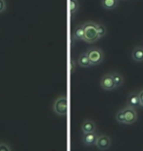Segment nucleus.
I'll return each mask as SVG.
<instances>
[{"instance_id":"1","label":"nucleus","mask_w":143,"mask_h":151,"mask_svg":"<svg viewBox=\"0 0 143 151\" xmlns=\"http://www.w3.org/2000/svg\"><path fill=\"white\" fill-rule=\"evenodd\" d=\"M84 29V40L87 43H94L99 39L97 34V23L93 21H86L83 24Z\"/></svg>"},{"instance_id":"2","label":"nucleus","mask_w":143,"mask_h":151,"mask_svg":"<svg viewBox=\"0 0 143 151\" xmlns=\"http://www.w3.org/2000/svg\"><path fill=\"white\" fill-rule=\"evenodd\" d=\"M53 112L57 116L65 117L68 113V97L66 95H60L54 100Z\"/></svg>"},{"instance_id":"3","label":"nucleus","mask_w":143,"mask_h":151,"mask_svg":"<svg viewBox=\"0 0 143 151\" xmlns=\"http://www.w3.org/2000/svg\"><path fill=\"white\" fill-rule=\"evenodd\" d=\"M88 59L90 61L91 67L97 66L104 61V52L101 48L99 47H90L86 51Z\"/></svg>"},{"instance_id":"4","label":"nucleus","mask_w":143,"mask_h":151,"mask_svg":"<svg viewBox=\"0 0 143 151\" xmlns=\"http://www.w3.org/2000/svg\"><path fill=\"white\" fill-rule=\"evenodd\" d=\"M100 86L102 87V89L106 90V91H112L115 88H117L115 86L111 73H107L102 76L101 80H100Z\"/></svg>"},{"instance_id":"5","label":"nucleus","mask_w":143,"mask_h":151,"mask_svg":"<svg viewBox=\"0 0 143 151\" xmlns=\"http://www.w3.org/2000/svg\"><path fill=\"white\" fill-rule=\"evenodd\" d=\"M124 114V119H126V125H132L136 122L137 120V113L134 108L126 106L123 108Z\"/></svg>"},{"instance_id":"6","label":"nucleus","mask_w":143,"mask_h":151,"mask_svg":"<svg viewBox=\"0 0 143 151\" xmlns=\"http://www.w3.org/2000/svg\"><path fill=\"white\" fill-rule=\"evenodd\" d=\"M111 138L110 137L106 134H98L97 137V139L95 141V146L98 148L99 150H106L108 149L109 147L111 146Z\"/></svg>"},{"instance_id":"7","label":"nucleus","mask_w":143,"mask_h":151,"mask_svg":"<svg viewBox=\"0 0 143 151\" xmlns=\"http://www.w3.org/2000/svg\"><path fill=\"white\" fill-rule=\"evenodd\" d=\"M127 106L132 107L136 109L140 106V102H139V97H138V92L132 91L130 92L129 96H127Z\"/></svg>"},{"instance_id":"8","label":"nucleus","mask_w":143,"mask_h":151,"mask_svg":"<svg viewBox=\"0 0 143 151\" xmlns=\"http://www.w3.org/2000/svg\"><path fill=\"white\" fill-rule=\"evenodd\" d=\"M97 137H98V134H97L95 132L83 134V143L86 146H92V145L95 144Z\"/></svg>"},{"instance_id":"9","label":"nucleus","mask_w":143,"mask_h":151,"mask_svg":"<svg viewBox=\"0 0 143 151\" xmlns=\"http://www.w3.org/2000/svg\"><path fill=\"white\" fill-rule=\"evenodd\" d=\"M81 132H83V134L96 132V124L90 119L84 120L83 125H81Z\"/></svg>"},{"instance_id":"10","label":"nucleus","mask_w":143,"mask_h":151,"mask_svg":"<svg viewBox=\"0 0 143 151\" xmlns=\"http://www.w3.org/2000/svg\"><path fill=\"white\" fill-rule=\"evenodd\" d=\"M132 59L134 62L141 63L143 62V47L137 46L132 50Z\"/></svg>"},{"instance_id":"11","label":"nucleus","mask_w":143,"mask_h":151,"mask_svg":"<svg viewBox=\"0 0 143 151\" xmlns=\"http://www.w3.org/2000/svg\"><path fill=\"white\" fill-rule=\"evenodd\" d=\"M73 39L74 40H84V29L83 25H78L73 32Z\"/></svg>"},{"instance_id":"12","label":"nucleus","mask_w":143,"mask_h":151,"mask_svg":"<svg viewBox=\"0 0 143 151\" xmlns=\"http://www.w3.org/2000/svg\"><path fill=\"white\" fill-rule=\"evenodd\" d=\"M78 65L80 66L81 68H88V67H91V64H90V61L88 59V56L86 52L84 53H81L78 58Z\"/></svg>"},{"instance_id":"13","label":"nucleus","mask_w":143,"mask_h":151,"mask_svg":"<svg viewBox=\"0 0 143 151\" xmlns=\"http://www.w3.org/2000/svg\"><path fill=\"white\" fill-rule=\"evenodd\" d=\"M101 5L105 10H114L118 6V0H101Z\"/></svg>"},{"instance_id":"14","label":"nucleus","mask_w":143,"mask_h":151,"mask_svg":"<svg viewBox=\"0 0 143 151\" xmlns=\"http://www.w3.org/2000/svg\"><path fill=\"white\" fill-rule=\"evenodd\" d=\"M111 75H112V78H113V80H114L116 87H120L121 86H123L124 81L123 75H121V73H119V72H113V73H111Z\"/></svg>"},{"instance_id":"15","label":"nucleus","mask_w":143,"mask_h":151,"mask_svg":"<svg viewBox=\"0 0 143 151\" xmlns=\"http://www.w3.org/2000/svg\"><path fill=\"white\" fill-rule=\"evenodd\" d=\"M80 8V3L78 0H69V12L71 16H75Z\"/></svg>"},{"instance_id":"16","label":"nucleus","mask_w":143,"mask_h":151,"mask_svg":"<svg viewBox=\"0 0 143 151\" xmlns=\"http://www.w3.org/2000/svg\"><path fill=\"white\" fill-rule=\"evenodd\" d=\"M97 34H98L99 39L106 37V35H107V28H106V26L103 25V24L97 23Z\"/></svg>"},{"instance_id":"17","label":"nucleus","mask_w":143,"mask_h":151,"mask_svg":"<svg viewBox=\"0 0 143 151\" xmlns=\"http://www.w3.org/2000/svg\"><path fill=\"white\" fill-rule=\"evenodd\" d=\"M116 121H117L119 124L126 125V119H124V114L123 109H120L117 111V113H116Z\"/></svg>"},{"instance_id":"18","label":"nucleus","mask_w":143,"mask_h":151,"mask_svg":"<svg viewBox=\"0 0 143 151\" xmlns=\"http://www.w3.org/2000/svg\"><path fill=\"white\" fill-rule=\"evenodd\" d=\"M0 151H12L11 147L6 142H0Z\"/></svg>"},{"instance_id":"19","label":"nucleus","mask_w":143,"mask_h":151,"mask_svg":"<svg viewBox=\"0 0 143 151\" xmlns=\"http://www.w3.org/2000/svg\"><path fill=\"white\" fill-rule=\"evenodd\" d=\"M6 9V1L5 0H0V14L3 13Z\"/></svg>"},{"instance_id":"20","label":"nucleus","mask_w":143,"mask_h":151,"mask_svg":"<svg viewBox=\"0 0 143 151\" xmlns=\"http://www.w3.org/2000/svg\"><path fill=\"white\" fill-rule=\"evenodd\" d=\"M138 97H139V102H140V106L143 107V88L138 91Z\"/></svg>"}]
</instances>
